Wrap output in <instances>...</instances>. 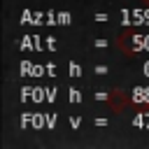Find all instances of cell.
<instances>
[{"instance_id":"obj_1","label":"cell","mask_w":149,"mask_h":149,"mask_svg":"<svg viewBox=\"0 0 149 149\" xmlns=\"http://www.w3.org/2000/svg\"><path fill=\"white\" fill-rule=\"evenodd\" d=\"M144 2H149V0H144Z\"/></svg>"}]
</instances>
